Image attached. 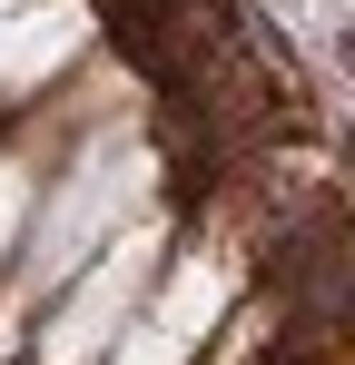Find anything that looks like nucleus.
<instances>
[{
  "mask_svg": "<svg viewBox=\"0 0 355 365\" xmlns=\"http://www.w3.org/2000/svg\"><path fill=\"white\" fill-rule=\"evenodd\" d=\"M148 197H158V158H148L138 138H118V128H89V138L69 148V168H59L50 187H30V217H20V247H10L0 326H10L30 297H50L59 277L109 237V227H128Z\"/></svg>",
  "mask_w": 355,
  "mask_h": 365,
  "instance_id": "obj_1",
  "label": "nucleus"
},
{
  "mask_svg": "<svg viewBox=\"0 0 355 365\" xmlns=\"http://www.w3.org/2000/svg\"><path fill=\"white\" fill-rule=\"evenodd\" d=\"M168 267V227L138 207L128 227H109V237L89 247L69 277H59L50 297H59V316L40 326V365H99L109 356V336L128 326V306L148 297V277Z\"/></svg>",
  "mask_w": 355,
  "mask_h": 365,
  "instance_id": "obj_2",
  "label": "nucleus"
},
{
  "mask_svg": "<svg viewBox=\"0 0 355 365\" xmlns=\"http://www.w3.org/2000/svg\"><path fill=\"white\" fill-rule=\"evenodd\" d=\"M237 306V267L217 247H197V257H178L148 277V297L128 306V326L109 336V356L99 365H187L207 336H217V316Z\"/></svg>",
  "mask_w": 355,
  "mask_h": 365,
  "instance_id": "obj_3",
  "label": "nucleus"
},
{
  "mask_svg": "<svg viewBox=\"0 0 355 365\" xmlns=\"http://www.w3.org/2000/svg\"><path fill=\"white\" fill-rule=\"evenodd\" d=\"M79 50H89V10L79 0H0V89L10 99H40Z\"/></svg>",
  "mask_w": 355,
  "mask_h": 365,
  "instance_id": "obj_4",
  "label": "nucleus"
},
{
  "mask_svg": "<svg viewBox=\"0 0 355 365\" xmlns=\"http://www.w3.org/2000/svg\"><path fill=\"white\" fill-rule=\"evenodd\" d=\"M30 187H40V168H30V158H0V267H10V247H20V217H30Z\"/></svg>",
  "mask_w": 355,
  "mask_h": 365,
  "instance_id": "obj_5",
  "label": "nucleus"
}]
</instances>
